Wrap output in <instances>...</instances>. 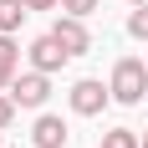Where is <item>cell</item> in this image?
<instances>
[{
	"label": "cell",
	"instance_id": "cell-1",
	"mask_svg": "<svg viewBox=\"0 0 148 148\" xmlns=\"http://www.w3.org/2000/svg\"><path fill=\"white\" fill-rule=\"evenodd\" d=\"M107 87H112V102L138 107V102L148 97V61H143V56H118V61H112Z\"/></svg>",
	"mask_w": 148,
	"mask_h": 148
},
{
	"label": "cell",
	"instance_id": "cell-2",
	"mask_svg": "<svg viewBox=\"0 0 148 148\" xmlns=\"http://www.w3.org/2000/svg\"><path fill=\"white\" fill-rule=\"evenodd\" d=\"M66 102H72V112H77V118H97V112L112 102V87H102L97 77H77V82H72V92H66Z\"/></svg>",
	"mask_w": 148,
	"mask_h": 148
},
{
	"label": "cell",
	"instance_id": "cell-3",
	"mask_svg": "<svg viewBox=\"0 0 148 148\" xmlns=\"http://www.w3.org/2000/svg\"><path fill=\"white\" fill-rule=\"evenodd\" d=\"M26 56H31V66H36V72H46V77H56L61 66L72 61V51H66V46H61L56 36H51V31H46V36H36V41L26 46Z\"/></svg>",
	"mask_w": 148,
	"mask_h": 148
},
{
	"label": "cell",
	"instance_id": "cell-4",
	"mask_svg": "<svg viewBox=\"0 0 148 148\" xmlns=\"http://www.w3.org/2000/svg\"><path fill=\"white\" fill-rule=\"evenodd\" d=\"M10 97H15V107H31V112H36V107H46V97H51V77L31 66V72H21L10 82Z\"/></svg>",
	"mask_w": 148,
	"mask_h": 148
},
{
	"label": "cell",
	"instance_id": "cell-5",
	"mask_svg": "<svg viewBox=\"0 0 148 148\" xmlns=\"http://www.w3.org/2000/svg\"><path fill=\"white\" fill-rule=\"evenodd\" d=\"M51 36H56L72 56H87V51H92V31H87V21H82V15H56Z\"/></svg>",
	"mask_w": 148,
	"mask_h": 148
},
{
	"label": "cell",
	"instance_id": "cell-6",
	"mask_svg": "<svg viewBox=\"0 0 148 148\" xmlns=\"http://www.w3.org/2000/svg\"><path fill=\"white\" fill-rule=\"evenodd\" d=\"M66 138H72V128H66V118H56V112H41L36 128H31V143L36 148H66Z\"/></svg>",
	"mask_w": 148,
	"mask_h": 148
},
{
	"label": "cell",
	"instance_id": "cell-7",
	"mask_svg": "<svg viewBox=\"0 0 148 148\" xmlns=\"http://www.w3.org/2000/svg\"><path fill=\"white\" fill-rule=\"evenodd\" d=\"M15 77H21V46L15 36H0V92H10Z\"/></svg>",
	"mask_w": 148,
	"mask_h": 148
},
{
	"label": "cell",
	"instance_id": "cell-8",
	"mask_svg": "<svg viewBox=\"0 0 148 148\" xmlns=\"http://www.w3.org/2000/svg\"><path fill=\"white\" fill-rule=\"evenodd\" d=\"M26 15H31V10H26V0H0V36H15Z\"/></svg>",
	"mask_w": 148,
	"mask_h": 148
},
{
	"label": "cell",
	"instance_id": "cell-9",
	"mask_svg": "<svg viewBox=\"0 0 148 148\" xmlns=\"http://www.w3.org/2000/svg\"><path fill=\"white\" fill-rule=\"evenodd\" d=\"M97 148H143V138H138L133 128H107Z\"/></svg>",
	"mask_w": 148,
	"mask_h": 148
},
{
	"label": "cell",
	"instance_id": "cell-10",
	"mask_svg": "<svg viewBox=\"0 0 148 148\" xmlns=\"http://www.w3.org/2000/svg\"><path fill=\"white\" fill-rule=\"evenodd\" d=\"M128 36L133 41H148V5H133L128 10Z\"/></svg>",
	"mask_w": 148,
	"mask_h": 148
},
{
	"label": "cell",
	"instance_id": "cell-11",
	"mask_svg": "<svg viewBox=\"0 0 148 148\" xmlns=\"http://www.w3.org/2000/svg\"><path fill=\"white\" fill-rule=\"evenodd\" d=\"M61 10H66V15H82V21H87V15L97 10V0H61Z\"/></svg>",
	"mask_w": 148,
	"mask_h": 148
},
{
	"label": "cell",
	"instance_id": "cell-12",
	"mask_svg": "<svg viewBox=\"0 0 148 148\" xmlns=\"http://www.w3.org/2000/svg\"><path fill=\"white\" fill-rule=\"evenodd\" d=\"M10 123H15V97H10V92H0V133H5Z\"/></svg>",
	"mask_w": 148,
	"mask_h": 148
},
{
	"label": "cell",
	"instance_id": "cell-13",
	"mask_svg": "<svg viewBox=\"0 0 148 148\" xmlns=\"http://www.w3.org/2000/svg\"><path fill=\"white\" fill-rule=\"evenodd\" d=\"M61 0H26V10H56Z\"/></svg>",
	"mask_w": 148,
	"mask_h": 148
},
{
	"label": "cell",
	"instance_id": "cell-14",
	"mask_svg": "<svg viewBox=\"0 0 148 148\" xmlns=\"http://www.w3.org/2000/svg\"><path fill=\"white\" fill-rule=\"evenodd\" d=\"M143 148H148V128H143Z\"/></svg>",
	"mask_w": 148,
	"mask_h": 148
},
{
	"label": "cell",
	"instance_id": "cell-15",
	"mask_svg": "<svg viewBox=\"0 0 148 148\" xmlns=\"http://www.w3.org/2000/svg\"><path fill=\"white\" fill-rule=\"evenodd\" d=\"M133 5H148V0H133Z\"/></svg>",
	"mask_w": 148,
	"mask_h": 148
},
{
	"label": "cell",
	"instance_id": "cell-16",
	"mask_svg": "<svg viewBox=\"0 0 148 148\" xmlns=\"http://www.w3.org/2000/svg\"><path fill=\"white\" fill-rule=\"evenodd\" d=\"M0 148H5V143H0Z\"/></svg>",
	"mask_w": 148,
	"mask_h": 148
}]
</instances>
